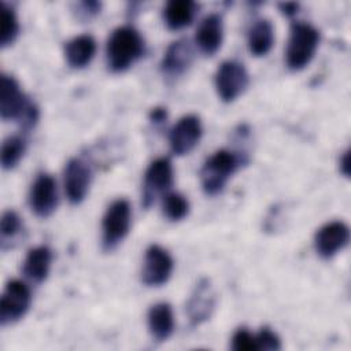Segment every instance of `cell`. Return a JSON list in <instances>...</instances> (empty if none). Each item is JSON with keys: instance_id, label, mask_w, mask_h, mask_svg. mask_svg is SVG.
Returning a JSON list of instances; mask_svg holds the SVG:
<instances>
[{"instance_id": "6da1fadb", "label": "cell", "mask_w": 351, "mask_h": 351, "mask_svg": "<svg viewBox=\"0 0 351 351\" xmlns=\"http://www.w3.org/2000/svg\"><path fill=\"white\" fill-rule=\"evenodd\" d=\"M143 53L144 40L134 27L119 26L111 32L106 45V59L111 71H125Z\"/></svg>"}, {"instance_id": "7a4b0ae2", "label": "cell", "mask_w": 351, "mask_h": 351, "mask_svg": "<svg viewBox=\"0 0 351 351\" xmlns=\"http://www.w3.org/2000/svg\"><path fill=\"white\" fill-rule=\"evenodd\" d=\"M318 43L319 33L314 26L304 22L292 23L285 52L287 66L291 70H302L306 67L311 62Z\"/></svg>"}, {"instance_id": "3957f363", "label": "cell", "mask_w": 351, "mask_h": 351, "mask_svg": "<svg viewBox=\"0 0 351 351\" xmlns=\"http://www.w3.org/2000/svg\"><path fill=\"white\" fill-rule=\"evenodd\" d=\"M241 162L240 155L229 149H219L213 154L200 170L203 191L211 196L219 193Z\"/></svg>"}, {"instance_id": "277c9868", "label": "cell", "mask_w": 351, "mask_h": 351, "mask_svg": "<svg viewBox=\"0 0 351 351\" xmlns=\"http://www.w3.org/2000/svg\"><path fill=\"white\" fill-rule=\"evenodd\" d=\"M132 222V208L126 199L112 202L101 221V244L104 251H112L129 233Z\"/></svg>"}, {"instance_id": "5b68a950", "label": "cell", "mask_w": 351, "mask_h": 351, "mask_svg": "<svg viewBox=\"0 0 351 351\" xmlns=\"http://www.w3.org/2000/svg\"><path fill=\"white\" fill-rule=\"evenodd\" d=\"M32 295L29 287L21 280H11L5 284V288L0 300V322L8 325L19 321L29 310Z\"/></svg>"}, {"instance_id": "8992f818", "label": "cell", "mask_w": 351, "mask_h": 351, "mask_svg": "<svg viewBox=\"0 0 351 351\" xmlns=\"http://www.w3.org/2000/svg\"><path fill=\"white\" fill-rule=\"evenodd\" d=\"M250 77L245 67L236 60H225L215 73V89L223 101H233L248 86Z\"/></svg>"}, {"instance_id": "52a82bcc", "label": "cell", "mask_w": 351, "mask_h": 351, "mask_svg": "<svg viewBox=\"0 0 351 351\" xmlns=\"http://www.w3.org/2000/svg\"><path fill=\"white\" fill-rule=\"evenodd\" d=\"M173 185V166L167 158H158L147 167L143 182V206L148 208L158 195L169 192Z\"/></svg>"}, {"instance_id": "ba28073f", "label": "cell", "mask_w": 351, "mask_h": 351, "mask_svg": "<svg viewBox=\"0 0 351 351\" xmlns=\"http://www.w3.org/2000/svg\"><path fill=\"white\" fill-rule=\"evenodd\" d=\"M173 259L170 254L158 244L147 248L141 270V280L148 287L163 285L171 276Z\"/></svg>"}, {"instance_id": "9c48e42d", "label": "cell", "mask_w": 351, "mask_h": 351, "mask_svg": "<svg viewBox=\"0 0 351 351\" xmlns=\"http://www.w3.org/2000/svg\"><path fill=\"white\" fill-rule=\"evenodd\" d=\"M33 104L23 95L16 80L11 75L1 74L0 81V114L3 119H16L18 122Z\"/></svg>"}, {"instance_id": "30bf717a", "label": "cell", "mask_w": 351, "mask_h": 351, "mask_svg": "<svg viewBox=\"0 0 351 351\" xmlns=\"http://www.w3.org/2000/svg\"><path fill=\"white\" fill-rule=\"evenodd\" d=\"M29 204L32 211L40 217H49L58 206V189L52 176L40 173L32 184L29 192Z\"/></svg>"}, {"instance_id": "8fae6325", "label": "cell", "mask_w": 351, "mask_h": 351, "mask_svg": "<svg viewBox=\"0 0 351 351\" xmlns=\"http://www.w3.org/2000/svg\"><path fill=\"white\" fill-rule=\"evenodd\" d=\"M92 169L81 158H71L64 167V191L70 203H81L90 186Z\"/></svg>"}, {"instance_id": "7c38bea8", "label": "cell", "mask_w": 351, "mask_h": 351, "mask_svg": "<svg viewBox=\"0 0 351 351\" xmlns=\"http://www.w3.org/2000/svg\"><path fill=\"white\" fill-rule=\"evenodd\" d=\"M217 296L208 278H202L192 291L186 303V315L191 326H197L207 321L215 307Z\"/></svg>"}, {"instance_id": "4fadbf2b", "label": "cell", "mask_w": 351, "mask_h": 351, "mask_svg": "<svg viewBox=\"0 0 351 351\" xmlns=\"http://www.w3.org/2000/svg\"><path fill=\"white\" fill-rule=\"evenodd\" d=\"M202 136V123L197 115L189 114L178 119L169 133L170 149L174 155H185L195 148Z\"/></svg>"}, {"instance_id": "5bb4252c", "label": "cell", "mask_w": 351, "mask_h": 351, "mask_svg": "<svg viewBox=\"0 0 351 351\" xmlns=\"http://www.w3.org/2000/svg\"><path fill=\"white\" fill-rule=\"evenodd\" d=\"M350 240V229L341 221H333L315 233L314 247L321 258L329 259L341 251Z\"/></svg>"}, {"instance_id": "9a60e30c", "label": "cell", "mask_w": 351, "mask_h": 351, "mask_svg": "<svg viewBox=\"0 0 351 351\" xmlns=\"http://www.w3.org/2000/svg\"><path fill=\"white\" fill-rule=\"evenodd\" d=\"M193 60V49L188 40L180 38L173 41L160 62L162 74L167 78H177L182 75Z\"/></svg>"}, {"instance_id": "2e32d148", "label": "cell", "mask_w": 351, "mask_h": 351, "mask_svg": "<svg viewBox=\"0 0 351 351\" xmlns=\"http://www.w3.org/2000/svg\"><path fill=\"white\" fill-rule=\"evenodd\" d=\"M222 18L219 14L211 12L200 21L195 33V41L204 55L213 56L222 44Z\"/></svg>"}, {"instance_id": "e0dca14e", "label": "cell", "mask_w": 351, "mask_h": 351, "mask_svg": "<svg viewBox=\"0 0 351 351\" xmlns=\"http://www.w3.org/2000/svg\"><path fill=\"white\" fill-rule=\"evenodd\" d=\"M148 329L156 341H165L171 336L174 330V317L169 303L160 302L151 306L148 311Z\"/></svg>"}, {"instance_id": "ac0fdd59", "label": "cell", "mask_w": 351, "mask_h": 351, "mask_svg": "<svg viewBox=\"0 0 351 351\" xmlns=\"http://www.w3.org/2000/svg\"><path fill=\"white\" fill-rule=\"evenodd\" d=\"M96 52V41L90 34H81L69 40L64 45V56L73 69L85 67Z\"/></svg>"}, {"instance_id": "d6986e66", "label": "cell", "mask_w": 351, "mask_h": 351, "mask_svg": "<svg viewBox=\"0 0 351 351\" xmlns=\"http://www.w3.org/2000/svg\"><path fill=\"white\" fill-rule=\"evenodd\" d=\"M52 252L47 245L32 248L23 262V274L33 282H43L49 273Z\"/></svg>"}, {"instance_id": "ffe728a7", "label": "cell", "mask_w": 351, "mask_h": 351, "mask_svg": "<svg viewBox=\"0 0 351 351\" xmlns=\"http://www.w3.org/2000/svg\"><path fill=\"white\" fill-rule=\"evenodd\" d=\"M248 49L255 56L266 55L273 47L274 29L269 19H258L248 30Z\"/></svg>"}, {"instance_id": "44dd1931", "label": "cell", "mask_w": 351, "mask_h": 351, "mask_svg": "<svg viewBox=\"0 0 351 351\" xmlns=\"http://www.w3.org/2000/svg\"><path fill=\"white\" fill-rule=\"evenodd\" d=\"M196 4L191 0H170L163 8V19L173 30L188 26L195 16Z\"/></svg>"}, {"instance_id": "7402d4cb", "label": "cell", "mask_w": 351, "mask_h": 351, "mask_svg": "<svg viewBox=\"0 0 351 351\" xmlns=\"http://www.w3.org/2000/svg\"><path fill=\"white\" fill-rule=\"evenodd\" d=\"M26 149V141L22 136H8L1 144V166L10 170L18 165Z\"/></svg>"}, {"instance_id": "603a6c76", "label": "cell", "mask_w": 351, "mask_h": 351, "mask_svg": "<svg viewBox=\"0 0 351 351\" xmlns=\"http://www.w3.org/2000/svg\"><path fill=\"white\" fill-rule=\"evenodd\" d=\"M162 208L166 218L170 221H181L189 211V203L178 192H166L162 199Z\"/></svg>"}, {"instance_id": "cb8c5ba5", "label": "cell", "mask_w": 351, "mask_h": 351, "mask_svg": "<svg viewBox=\"0 0 351 351\" xmlns=\"http://www.w3.org/2000/svg\"><path fill=\"white\" fill-rule=\"evenodd\" d=\"M0 21H1V32H0V44L1 47H7L14 43L18 36L19 25L16 15L12 8L5 4H1L0 8Z\"/></svg>"}, {"instance_id": "d4e9b609", "label": "cell", "mask_w": 351, "mask_h": 351, "mask_svg": "<svg viewBox=\"0 0 351 351\" xmlns=\"http://www.w3.org/2000/svg\"><path fill=\"white\" fill-rule=\"evenodd\" d=\"M21 232H22V221L19 215L12 210L4 211L1 217V225H0L1 248L5 250L8 245H11V241H14L21 234Z\"/></svg>"}, {"instance_id": "484cf974", "label": "cell", "mask_w": 351, "mask_h": 351, "mask_svg": "<svg viewBox=\"0 0 351 351\" xmlns=\"http://www.w3.org/2000/svg\"><path fill=\"white\" fill-rule=\"evenodd\" d=\"M232 348L234 351H258L256 337L245 328H240L233 333Z\"/></svg>"}, {"instance_id": "4316f807", "label": "cell", "mask_w": 351, "mask_h": 351, "mask_svg": "<svg viewBox=\"0 0 351 351\" xmlns=\"http://www.w3.org/2000/svg\"><path fill=\"white\" fill-rule=\"evenodd\" d=\"M255 337L258 343V350L277 351L281 348L280 337L270 328H262Z\"/></svg>"}, {"instance_id": "83f0119b", "label": "cell", "mask_w": 351, "mask_h": 351, "mask_svg": "<svg viewBox=\"0 0 351 351\" xmlns=\"http://www.w3.org/2000/svg\"><path fill=\"white\" fill-rule=\"evenodd\" d=\"M80 8L81 11L78 14H82L85 18H89L92 15H96L100 10V3L97 1H84L80 3Z\"/></svg>"}, {"instance_id": "f1b7e54d", "label": "cell", "mask_w": 351, "mask_h": 351, "mask_svg": "<svg viewBox=\"0 0 351 351\" xmlns=\"http://www.w3.org/2000/svg\"><path fill=\"white\" fill-rule=\"evenodd\" d=\"M167 117V111L166 108H162V107H156V108H152V111L149 112V119L155 123H162Z\"/></svg>"}, {"instance_id": "f546056e", "label": "cell", "mask_w": 351, "mask_h": 351, "mask_svg": "<svg viewBox=\"0 0 351 351\" xmlns=\"http://www.w3.org/2000/svg\"><path fill=\"white\" fill-rule=\"evenodd\" d=\"M280 10L285 14V15H295L298 12V8H299V4L298 3H280L278 4Z\"/></svg>"}, {"instance_id": "4dcf8cb0", "label": "cell", "mask_w": 351, "mask_h": 351, "mask_svg": "<svg viewBox=\"0 0 351 351\" xmlns=\"http://www.w3.org/2000/svg\"><path fill=\"white\" fill-rule=\"evenodd\" d=\"M350 152L348 151H346L344 152V155L341 156V159H340V170H341V173L346 176V177H348V174H350Z\"/></svg>"}]
</instances>
